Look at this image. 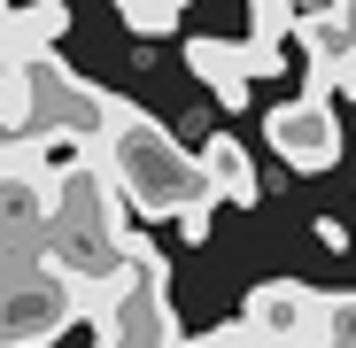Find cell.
Masks as SVG:
<instances>
[{
  "label": "cell",
  "mask_w": 356,
  "mask_h": 348,
  "mask_svg": "<svg viewBox=\"0 0 356 348\" xmlns=\"http://www.w3.org/2000/svg\"><path fill=\"white\" fill-rule=\"evenodd\" d=\"M264 140H271V155H279L286 170H302V179L333 170V163H341V108H333V93L302 85L294 101H279V108L264 116Z\"/></svg>",
  "instance_id": "3957f363"
},
{
  "label": "cell",
  "mask_w": 356,
  "mask_h": 348,
  "mask_svg": "<svg viewBox=\"0 0 356 348\" xmlns=\"http://www.w3.org/2000/svg\"><path fill=\"white\" fill-rule=\"evenodd\" d=\"M194 163H202V186H209L217 201H232V209H256V201H264V186H256V163H248V147L232 140V132L202 140V147H194Z\"/></svg>",
  "instance_id": "8992f818"
},
{
  "label": "cell",
  "mask_w": 356,
  "mask_h": 348,
  "mask_svg": "<svg viewBox=\"0 0 356 348\" xmlns=\"http://www.w3.org/2000/svg\"><path fill=\"white\" fill-rule=\"evenodd\" d=\"M325 8H333V16H341V31L356 39V0H325Z\"/></svg>",
  "instance_id": "4fadbf2b"
},
{
  "label": "cell",
  "mask_w": 356,
  "mask_h": 348,
  "mask_svg": "<svg viewBox=\"0 0 356 348\" xmlns=\"http://www.w3.org/2000/svg\"><path fill=\"white\" fill-rule=\"evenodd\" d=\"M178 8H186V0H116V16H124L140 39H163V31L178 24Z\"/></svg>",
  "instance_id": "9c48e42d"
},
{
  "label": "cell",
  "mask_w": 356,
  "mask_h": 348,
  "mask_svg": "<svg viewBox=\"0 0 356 348\" xmlns=\"http://www.w3.org/2000/svg\"><path fill=\"white\" fill-rule=\"evenodd\" d=\"M209 217H217V194H209V186H202V194H194V201H186V209H178V217H170V224H178V232H186V248H194V240H209Z\"/></svg>",
  "instance_id": "30bf717a"
},
{
  "label": "cell",
  "mask_w": 356,
  "mask_h": 348,
  "mask_svg": "<svg viewBox=\"0 0 356 348\" xmlns=\"http://www.w3.org/2000/svg\"><path fill=\"white\" fill-rule=\"evenodd\" d=\"M78 325V295L54 271L24 263V271H0V348H47Z\"/></svg>",
  "instance_id": "7a4b0ae2"
},
{
  "label": "cell",
  "mask_w": 356,
  "mask_h": 348,
  "mask_svg": "<svg viewBox=\"0 0 356 348\" xmlns=\"http://www.w3.org/2000/svg\"><path fill=\"white\" fill-rule=\"evenodd\" d=\"M318 340H325V348H356V295H348V286H325V302H318Z\"/></svg>",
  "instance_id": "ba28073f"
},
{
  "label": "cell",
  "mask_w": 356,
  "mask_h": 348,
  "mask_svg": "<svg viewBox=\"0 0 356 348\" xmlns=\"http://www.w3.org/2000/svg\"><path fill=\"white\" fill-rule=\"evenodd\" d=\"M333 93H348V101H356V47L341 54V70H333Z\"/></svg>",
  "instance_id": "7c38bea8"
},
{
  "label": "cell",
  "mask_w": 356,
  "mask_h": 348,
  "mask_svg": "<svg viewBox=\"0 0 356 348\" xmlns=\"http://www.w3.org/2000/svg\"><path fill=\"white\" fill-rule=\"evenodd\" d=\"M0 8H8V0H0Z\"/></svg>",
  "instance_id": "9a60e30c"
},
{
  "label": "cell",
  "mask_w": 356,
  "mask_h": 348,
  "mask_svg": "<svg viewBox=\"0 0 356 348\" xmlns=\"http://www.w3.org/2000/svg\"><path fill=\"white\" fill-rule=\"evenodd\" d=\"M186 70H194L225 108H248V85H256V70H248V39H186Z\"/></svg>",
  "instance_id": "5b68a950"
},
{
  "label": "cell",
  "mask_w": 356,
  "mask_h": 348,
  "mask_svg": "<svg viewBox=\"0 0 356 348\" xmlns=\"http://www.w3.org/2000/svg\"><path fill=\"white\" fill-rule=\"evenodd\" d=\"M318 302H325V286H302V279H264V286H248L241 333H248L256 348H310V340H318Z\"/></svg>",
  "instance_id": "277c9868"
},
{
  "label": "cell",
  "mask_w": 356,
  "mask_h": 348,
  "mask_svg": "<svg viewBox=\"0 0 356 348\" xmlns=\"http://www.w3.org/2000/svg\"><path fill=\"white\" fill-rule=\"evenodd\" d=\"M294 8H325V0H294Z\"/></svg>",
  "instance_id": "5bb4252c"
},
{
  "label": "cell",
  "mask_w": 356,
  "mask_h": 348,
  "mask_svg": "<svg viewBox=\"0 0 356 348\" xmlns=\"http://www.w3.org/2000/svg\"><path fill=\"white\" fill-rule=\"evenodd\" d=\"M93 155H101V179L116 186V201L132 217H178L202 194V163L132 101H108V124H101Z\"/></svg>",
  "instance_id": "6da1fadb"
},
{
  "label": "cell",
  "mask_w": 356,
  "mask_h": 348,
  "mask_svg": "<svg viewBox=\"0 0 356 348\" xmlns=\"http://www.w3.org/2000/svg\"><path fill=\"white\" fill-rule=\"evenodd\" d=\"M310 232H318V248H325V256H348V224H341V217H318Z\"/></svg>",
  "instance_id": "8fae6325"
},
{
  "label": "cell",
  "mask_w": 356,
  "mask_h": 348,
  "mask_svg": "<svg viewBox=\"0 0 356 348\" xmlns=\"http://www.w3.org/2000/svg\"><path fill=\"white\" fill-rule=\"evenodd\" d=\"M70 39V0H8L0 8V47L8 54H47Z\"/></svg>",
  "instance_id": "52a82bcc"
}]
</instances>
